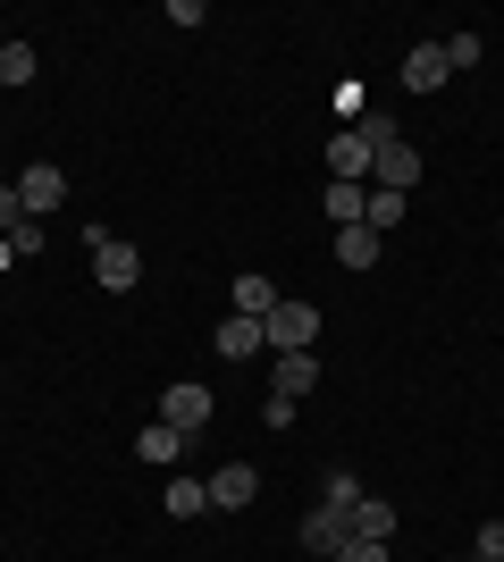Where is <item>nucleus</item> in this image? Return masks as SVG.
<instances>
[{
  "instance_id": "nucleus-11",
  "label": "nucleus",
  "mask_w": 504,
  "mask_h": 562,
  "mask_svg": "<svg viewBox=\"0 0 504 562\" xmlns=\"http://www.w3.org/2000/svg\"><path fill=\"white\" fill-rule=\"evenodd\" d=\"M160 513L168 520H202V513H211V479H168V487H160Z\"/></svg>"
},
{
  "instance_id": "nucleus-15",
  "label": "nucleus",
  "mask_w": 504,
  "mask_h": 562,
  "mask_svg": "<svg viewBox=\"0 0 504 562\" xmlns=\"http://www.w3.org/2000/svg\"><path fill=\"white\" fill-rule=\"evenodd\" d=\"M336 260L345 269H379V227H336Z\"/></svg>"
},
{
  "instance_id": "nucleus-3",
  "label": "nucleus",
  "mask_w": 504,
  "mask_h": 562,
  "mask_svg": "<svg viewBox=\"0 0 504 562\" xmlns=\"http://www.w3.org/2000/svg\"><path fill=\"white\" fill-rule=\"evenodd\" d=\"M320 160H328V186H361L379 151H370V143H361L354 126H345V135H328V151H320Z\"/></svg>"
},
{
  "instance_id": "nucleus-19",
  "label": "nucleus",
  "mask_w": 504,
  "mask_h": 562,
  "mask_svg": "<svg viewBox=\"0 0 504 562\" xmlns=\"http://www.w3.org/2000/svg\"><path fill=\"white\" fill-rule=\"evenodd\" d=\"M361 202H370V186H328V218L336 227H361Z\"/></svg>"
},
{
  "instance_id": "nucleus-13",
  "label": "nucleus",
  "mask_w": 504,
  "mask_h": 562,
  "mask_svg": "<svg viewBox=\"0 0 504 562\" xmlns=\"http://www.w3.org/2000/svg\"><path fill=\"white\" fill-rule=\"evenodd\" d=\"M345 520H354V538H379V546L395 538V504H387V495H361Z\"/></svg>"
},
{
  "instance_id": "nucleus-17",
  "label": "nucleus",
  "mask_w": 504,
  "mask_h": 562,
  "mask_svg": "<svg viewBox=\"0 0 504 562\" xmlns=\"http://www.w3.org/2000/svg\"><path fill=\"white\" fill-rule=\"evenodd\" d=\"M395 218H404V193H395V186H370V202H361V227H395Z\"/></svg>"
},
{
  "instance_id": "nucleus-18",
  "label": "nucleus",
  "mask_w": 504,
  "mask_h": 562,
  "mask_svg": "<svg viewBox=\"0 0 504 562\" xmlns=\"http://www.w3.org/2000/svg\"><path fill=\"white\" fill-rule=\"evenodd\" d=\"M437 50H446V68H480V59H488V43H480V34H471V25H462V34H446V43H437Z\"/></svg>"
},
{
  "instance_id": "nucleus-6",
  "label": "nucleus",
  "mask_w": 504,
  "mask_h": 562,
  "mask_svg": "<svg viewBox=\"0 0 504 562\" xmlns=\"http://www.w3.org/2000/svg\"><path fill=\"white\" fill-rule=\"evenodd\" d=\"M93 278H101V294H126V285H144V252H135V244H101Z\"/></svg>"
},
{
  "instance_id": "nucleus-14",
  "label": "nucleus",
  "mask_w": 504,
  "mask_h": 562,
  "mask_svg": "<svg viewBox=\"0 0 504 562\" xmlns=\"http://www.w3.org/2000/svg\"><path fill=\"white\" fill-rule=\"evenodd\" d=\"M345 538H354V520H345V513H328V504H320V513L303 520V546H312V554H336Z\"/></svg>"
},
{
  "instance_id": "nucleus-1",
  "label": "nucleus",
  "mask_w": 504,
  "mask_h": 562,
  "mask_svg": "<svg viewBox=\"0 0 504 562\" xmlns=\"http://www.w3.org/2000/svg\"><path fill=\"white\" fill-rule=\"evenodd\" d=\"M261 336H269V352H312L320 345V311L303 303V294H278V311L261 319Z\"/></svg>"
},
{
  "instance_id": "nucleus-26",
  "label": "nucleus",
  "mask_w": 504,
  "mask_h": 562,
  "mask_svg": "<svg viewBox=\"0 0 504 562\" xmlns=\"http://www.w3.org/2000/svg\"><path fill=\"white\" fill-rule=\"evenodd\" d=\"M480 562H504V520H488V529H480Z\"/></svg>"
},
{
  "instance_id": "nucleus-12",
  "label": "nucleus",
  "mask_w": 504,
  "mask_h": 562,
  "mask_svg": "<svg viewBox=\"0 0 504 562\" xmlns=\"http://www.w3.org/2000/svg\"><path fill=\"white\" fill-rule=\"evenodd\" d=\"M227 294H236V319H269V311H278V285H269L261 269H244Z\"/></svg>"
},
{
  "instance_id": "nucleus-25",
  "label": "nucleus",
  "mask_w": 504,
  "mask_h": 562,
  "mask_svg": "<svg viewBox=\"0 0 504 562\" xmlns=\"http://www.w3.org/2000/svg\"><path fill=\"white\" fill-rule=\"evenodd\" d=\"M25 227V202H18V186H0V235H18Z\"/></svg>"
},
{
  "instance_id": "nucleus-9",
  "label": "nucleus",
  "mask_w": 504,
  "mask_h": 562,
  "mask_svg": "<svg viewBox=\"0 0 504 562\" xmlns=\"http://www.w3.org/2000/svg\"><path fill=\"white\" fill-rule=\"evenodd\" d=\"M412 177H421V151H412L404 135L387 143L379 160H370V186H395V193H412Z\"/></svg>"
},
{
  "instance_id": "nucleus-22",
  "label": "nucleus",
  "mask_w": 504,
  "mask_h": 562,
  "mask_svg": "<svg viewBox=\"0 0 504 562\" xmlns=\"http://www.w3.org/2000/svg\"><path fill=\"white\" fill-rule=\"evenodd\" d=\"M354 135L370 143V151H387V143H395V117H387V110H361V117H354Z\"/></svg>"
},
{
  "instance_id": "nucleus-21",
  "label": "nucleus",
  "mask_w": 504,
  "mask_h": 562,
  "mask_svg": "<svg viewBox=\"0 0 504 562\" xmlns=\"http://www.w3.org/2000/svg\"><path fill=\"white\" fill-rule=\"evenodd\" d=\"M320 504H328V513H354V504H361V479H354V470H328V495H320Z\"/></svg>"
},
{
  "instance_id": "nucleus-23",
  "label": "nucleus",
  "mask_w": 504,
  "mask_h": 562,
  "mask_svg": "<svg viewBox=\"0 0 504 562\" xmlns=\"http://www.w3.org/2000/svg\"><path fill=\"white\" fill-rule=\"evenodd\" d=\"M328 562H387V546H379V538H345Z\"/></svg>"
},
{
  "instance_id": "nucleus-8",
  "label": "nucleus",
  "mask_w": 504,
  "mask_h": 562,
  "mask_svg": "<svg viewBox=\"0 0 504 562\" xmlns=\"http://www.w3.org/2000/svg\"><path fill=\"white\" fill-rule=\"evenodd\" d=\"M446 85H455V68H446V50L437 43H421L404 59V93H446Z\"/></svg>"
},
{
  "instance_id": "nucleus-27",
  "label": "nucleus",
  "mask_w": 504,
  "mask_h": 562,
  "mask_svg": "<svg viewBox=\"0 0 504 562\" xmlns=\"http://www.w3.org/2000/svg\"><path fill=\"white\" fill-rule=\"evenodd\" d=\"M9 260H18V252H9V235H0V269H9Z\"/></svg>"
},
{
  "instance_id": "nucleus-4",
  "label": "nucleus",
  "mask_w": 504,
  "mask_h": 562,
  "mask_svg": "<svg viewBox=\"0 0 504 562\" xmlns=\"http://www.w3.org/2000/svg\"><path fill=\"white\" fill-rule=\"evenodd\" d=\"M18 202H25V218H51L59 202H68V177H59L51 160H34V168L18 177Z\"/></svg>"
},
{
  "instance_id": "nucleus-2",
  "label": "nucleus",
  "mask_w": 504,
  "mask_h": 562,
  "mask_svg": "<svg viewBox=\"0 0 504 562\" xmlns=\"http://www.w3.org/2000/svg\"><path fill=\"white\" fill-rule=\"evenodd\" d=\"M211 412H219V395L202 386V378H177V386L160 395V420L186 428V437H202V428H211Z\"/></svg>"
},
{
  "instance_id": "nucleus-7",
  "label": "nucleus",
  "mask_w": 504,
  "mask_h": 562,
  "mask_svg": "<svg viewBox=\"0 0 504 562\" xmlns=\"http://www.w3.org/2000/svg\"><path fill=\"white\" fill-rule=\"evenodd\" d=\"M269 378H278V395H312L320 386V352H269Z\"/></svg>"
},
{
  "instance_id": "nucleus-5",
  "label": "nucleus",
  "mask_w": 504,
  "mask_h": 562,
  "mask_svg": "<svg viewBox=\"0 0 504 562\" xmlns=\"http://www.w3.org/2000/svg\"><path fill=\"white\" fill-rule=\"evenodd\" d=\"M253 495H261L253 462H219L211 470V513H253Z\"/></svg>"
},
{
  "instance_id": "nucleus-24",
  "label": "nucleus",
  "mask_w": 504,
  "mask_h": 562,
  "mask_svg": "<svg viewBox=\"0 0 504 562\" xmlns=\"http://www.w3.org/2000/svg\"><path fill=\"white\" fill-rule=\"evenodd\" d=\"M336 110H345V126H354V117L370 110V85H354V76H345V85H336Z\"/></svg>"
},
{
  "instance_id": "nucleus-16",
  "label": "nucleus",
  "mask_w": 504,
  "mask_h": 562,
  "mask_svg": "<svg viewBox=\"0 0 504 562\" xmlns=\"http://www.w3.org/2000/svg\"><path fill=\"white\" fill-rule=\"evenodd\" d=\"M135 453H144V462H160V470H168V462H177V453H186V428H168V420H152L144 437H135Z\"/></svg>"
},
{
  "instance_id": "nucleus-10",
  "label": "nucleus",
  "mask_w": 504,
  "mask_h": 562,
  "mask_svg": "<svg viewBox=\"0 0 504 562\" xmlns=\"http://www.w3.org/2000/svg\"><path fill=\"white\" fill-rule=\"evenodd\" d=\"M261 352H269L261 319H219V361H261Z\"/></svg>"
},
{
  "instance_id": "nucleus-20",
  "label": "nucleus",
  "mask_w": 504,
  "mask_h": 562,
  "mask_svg": "<svg viewBox=\"0 0 504 562\" xmlns=\"http://www.w3.org/2000/svg\"><path fill=\"white\" fill-rule=\"evenodd\" d=\"M0 85H34V43H0Z\"/></svg>"
}]
</instances>
